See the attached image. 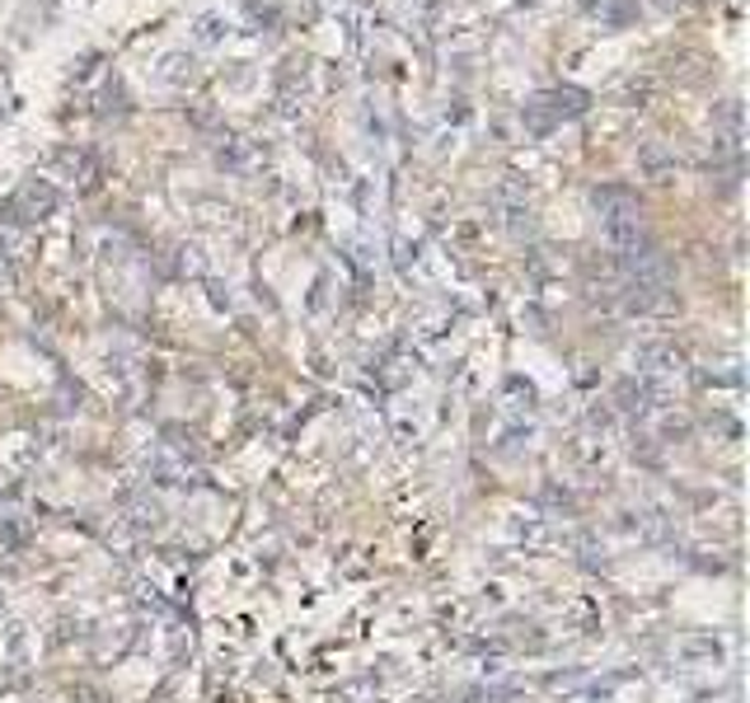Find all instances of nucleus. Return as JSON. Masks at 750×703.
<instances>
[{
    "instance_id": "f257e3e1",
    "label": "nucleus",
    "mask_w": 750,
    "mask_h": 703,
    "mask_svg": "<svg viewBox=\"0 0 750 703\" xmlns=\"http://www.w3.org/2000/svg\"><path fill=\"white\" fill-rule=\"evenodd\" d=\"M160 80H169V85L193 80V62H188L183 52H169V57H165V66H160Z\"/></svg>"
}]
</instances>
